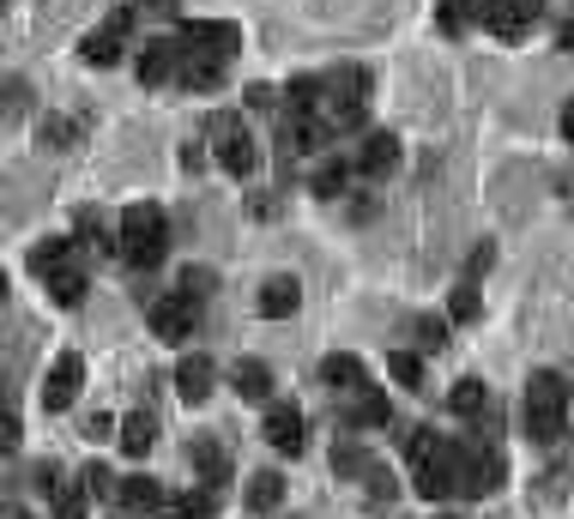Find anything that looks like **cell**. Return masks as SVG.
<instances>
[{
  "instance_id": "obj_1",
  "label": "cell",
  "mask_w": 574,
  "mask_h": 519,
  "mask_svg": "<svg viewBox=\"0 0 574 519\" xmlns=\"http://www.w3.org/2000/svg\"><path fill=\"white\" fill-rule=\"evenodd\" d=\"M164 248H170V224H164V212H157L152 200H133V206H121L116 260H128L133 273H152L157 260H164Z\"/></svg>"
},
{
  "instance_id": "obj_2",
  "label": "cell",
  "mask_w": 574,
  "mask_h": 519,
  "mask_svg": "<svg viewBox=\"0 0 574 519\" xmlns=\"http://www.w3.org/2000/svg\"><path fill=\"white\" fill-rule=\"evenodd\" d=\"M363 104H369V73L363 67H339V73L326 79V104L314 121L326 133H351V128H363Z\"/></svg>"
},
{
  "instance_id": "obj_3",
  "label": "cell",
  "mask_w": 574,
  "mask_h": 519,
  "mask_svg": "<svg viewBox=\"0 0 574 519\" xmlns=\"http://www.w3.org/2000/svg\"><path fill=\"white\" fill-rule=\"evenodd\" d=\"M509 478V459L483 442H454V483L459 495H490L497 483Z\"/></svg>"
},
{
  "instance_id": "obj_4",
  "label": "cell",
  "mask_w": 574,
  "mask_h": 519,
  "mask_svg": "<svg viewBox=\"0 0 574 519\" xmlns=\"http://www.w3.org/2000/svg\"><path fill=\"white\" fill-rule=\"evenodd\" d=\"M212 152H218V164L230 169V176H254V140L249 133H242V116H236V109H218V116H212Z\"/></svg>"
},
{
  "instance_id": "obj_5",
  "label": "cell",
  "mask_w": 574,
  "mask_h": 519,
  "mask_svg": "<svg viewBox=\"0 0 574 519\" xmlns=\"http://www.w3.org/2000/svg\"><path fill=\"white\" fill-rule=\"evenodd\" d=\"M145 321H152V333H157V338L182 345V338L200 326V302L188 297V290H170V297H157L152 309H145Z\"/></svg>"
},
{
  "instance_id": "obj_6",
  "label": "cell",
  "mask_w": 574,
  "mask_h": 519,
  "mask_svg": "<svg viewBox=\"0 0 574 519\" xmlns=\"http://www.w3.org/2000/svg\"><path fill=\"white\" fill-rule=\"evenodd\" d=\"M128 31H133V7H116V13L104 19V25L92 31V37L79 43V61H92V67H116L121 49H128Z\"/></svg>"
},
{
  "instance_id": "obj_7",
  "label": "cell",
  "mask_w": 574,
  "mask_h": 519,
  "mask_svg": "<svg viewBox=\"0 0 574 519\" xmlns=\"http://www.w3.org/2000/svg\"><path fill=\"white\" fill-rule=\"evenodd\" d=\"M182 67H188L182 37H157V43H145V55H140V85H152V92L182 85Z\"/></svg>"
},
{
  "instance_id": "obj_8",
  "label": "cell",
  "mask_w": 574,
  "mask_h": 519,
  "mask_svg": "<svg viewBox=\"0 0 574 519\" xmlns=\"http://www.w3.org/2000/svg\"><path fill=\"white\" fill-rule=\"evenodd\" d=\"M545 19V0H490V13H483V31L502 43H521L533 37V25Z\"/></svg>"
},
{
  "instance_id": "obj_9",
  "label": "cell",
  "mask_w": 574,
  "mask_h": 519,
  "mask_svg": "<svg viewBox=\"0 0 574 519\" xmlns=\"http://www.w3.org/2000/svg\"><path fill=\"white\" fill-rule=\"evenodd\" d=\"M176 37H182L188 55H218V61H236V49H242L236 25H224V19H188Z\"/></svg>"
},
{
  "instance_id": "obj_10",
  "label": "cell",
  "mask_w": 574,
  "mask_h": 519,
  "mask_svg": "<svg viewBox=\"0 0 574 519\" xmlns=\"http://www.w3.org/2000/svg\"><path fill=\"white\" fill-rule=\"evenodd\" d=\"M79 387H85V363H79L73 351H67V357H55L49 381H43V405H49V411H67V405L79 399Z\"/></svg>"
},
{
  "instance_id": "obj_11",
  "label": "cell",
  "mask_w": 574,
  "mask_h": 519,
  "mask_svg": "<svg viewBox=\"0 0 574 519\" xmlns=\"http://www.w3.org/2000/svg\"><path fill=\"white\" fill-rule=\"evenodd\" d=\"M351 169H357V176H369V182L393 176V169H399V140H393V133H369V140L357 145Z\"/></svg>"
},
{
  "instance_id": "obj_12",
  "label": "cell",
  "mask_w": 574,
  "mask_h": 519,
  "mask_svg": "<svg viewBox=\"0 0 574 519\" xmlns=\"http://www.w3.org/2000/svg\"><path fill=\"white\" fill-rule=\"evenodd\" d=\"M121 514H157L164 519V507H170V495H164V483L145 478V471H133V478H121Z\"/></svg>"
},
{
  "instance_id": "obj_13",
  "label": "cell",
  "mask_w": 574,
  "mask_h": 519,
  "mask_svg": "<svg viewBox=\"0 0 574 519\" xmlns=\"http://www.w3.org/2000/svg\"><path fill=\"white\" fill-rule=\"evenodd\" d=\"M25 266H31V273H37V278H43V285H49L55 273H67V266H79V242H73V236H49V242H37V248H31V254H25Z\"/></svg>"
},
{
  "instance_id": "obj_14",
  "label": "cell",
  "mask_w": 574,
  "mask_h": 519,
  "mask_svg": "<svg viewBox=\"0 0 574 519\" xmlns=\"http://www.w3.org/2000/svg\"><path fill=\"white\" fill-rule=\"evenodd\" d=\"M116 447H121L128 459H145V454L157 447V417H152V411H128V417L116 423Z\"/></svg>"
},
{
  "instance_id": "obj_15",
  "label": "cell",
  "mask_w": 574,
  "mask_h": 519,
  "mask_svg": "<svg viewBox=\"0 0 574 519\" xmlns=\"http://www.w3.org/2000/svg\"><path fill=\"white\" fill-rule=\"evenodd\" d=\"M266 447L302 454V411L297 405H266Z\"/></svg>"
},
{
  "instance_id": "obj_16",
  "label": "cell",
  "mask_w": 574,
  "mask_h": 519,
  "mask_svg": "<svg viewBox=\"0 0 574 519\" xmlns=\"http://www.w3.org/2000/svg\"><path fill=\"white\" fill-rule=\"evenodd\" d=\"M297 302H302V285H297V278H285V273H278V278H266V285H261L254 309H261L266 321H290V314H297Z\"/></svg>"
},
{
  "instance_id": "obj_17",
  "label": "cell",
  "mask_w": 574,
  "mask_h": 519,
  "mask_svg": "<svg viewBox=\"0 0 574 519\" xmlns=\"http://www.w3.org/2000/svg\"><path fill=\"white\" fill-rule=\"evenodd\" d=\"M212 381H218V369H212V357H182V363H176V387H182V399L188 405H206L212 399Z\"/></svg>"
},
{
  "instance_id": "obj_18",
  "label": "cell",
  "mask_w": 574,
  "mask_h": 519,
  "mask_svg": "<svg viewBox=\"0 0 574 519\" xmlns=\"http://www.w3.org/2000/svg\"><path fill=\"white\" fill-rule=\"evenodd\" d=\"M393 417V405H387V393L381 387H357L351 399H345V423L351 429H381Z\"/></svg>"
},
{
  "instance_id": "obj_19",
  "label": "cell",
  "mask_w": 574,
  "mask_h": 519,
  "mask_svg": "<svg viewBox=\"0 0 574 519\" xmlns=\"http://www.w3.org/2000/svg\"><path fill=\"white\" fill-rule=\"evenodd\" d=\"M483 13H490V0H435V25H442V37H466L471 25H483Z\"/></svg>"
},
{
  "instance_id": "obj_20",
  "label": "cell",
  "mask_w": 574,
  "mask_h": 519,
  "mask_svg": "<svg viewBox=\"0 0 574 519\" xmlns=\"http://www.w3.org/2000/svg\"><path fill=\"white\" fill-rule=\"evenodd\" d=\"M526 411H569V387H562L557 369H538L526 381Z\"/></svg>"
},
{
  "instance_id": "obj_21",
  "label": "cell",
  "mask_w": 574,
  "mask_h": 519,
  "mask_svg": "<svg viewBox=\"0 0 574 519\" xmlns=\"http://www.w3.org/2000/svg\"><path fill=\"white\" fill-rule=\"evenodd\" d=\"M194 471H200V490H224L230 483V454L206 435V442H194Z\"/></svg>"
},
{
  "instance_id": "obj_22",
  "label": "cell",
  "mask_w": 574,
  "mask_h": 519,
  "mask_svg": "<svg viewBox=\"0 0 574 519\" xmlns=\"http://www.w3.org/2000/svg\"><path fill=\"white\" fill-rule=\"evenodd\" d=\"M224 73H230V61H218V55H188L182 85H188V92H218Z\"/></svg>"
},
{
  "instance_id": "obj_23",
  "label": "cell",
  "mask_w": 574,
  "mask_h": 519,
  "mask_svg": "<svg viewBox=\"0 0 574 519\" xmlns=\"http://www.w3.org/2000/svg\"><path fill=\"white\" fill-rule=\"evenodd\" d=\"M526 435L538 447H569V411H526Z\"/></svg>"
},
{
  "instance_id": "obj_24",
  "label": "cell",
  "mask_w": 574,
  "mask_h": 519,
  "mask_svg": "<svg viewBox=\"0 0 574 519\" xmlns=\"http://www.w3.org/2000/svg\"><path fill=\"white\" fill-rule=\"evenodd\" d=\"M230 381H236V393H242L249 405H266V399H273V369H266V363H236Z\"/></svg>"
},
{
  "instance_id": "obj_25",
  "label": "cell",
  "mask_w": 574,
  "mask_h": 519,
  "mask_svg": "<svg viewBox=\"0 0 574 519\" xmlns=\"http://www.w3.org/2000/svg\"><path fill=\"white\" fill-rule=\"evenodd\" d=\"M351 176H357L351 164H339V157H326V164H321V169H314V176H309V188H314V194H321V200H339L345 188H351Z\"/></svg>"
},
{
  "instance_id": "obj_26",
  "label": "cell",
  "mask_w": 574,
  "mask_h": 519,
  "mask_svg": "<svg viewBox=\"0 0 574 519\" xmlns=\"http://www.w3.org/2000/svg\"><path fill=\"white\" fill-rule=\"evenodd\" d=\"M447 411H454V417H483V411H490V405H483V381L478 375L454 381V387H447Z\"/></svg>"
},
{
  "instance_id": "obj_27",
  "label": "cell",
  "mask_w": 574,
  "mask_h": 519,
  "mask_svg": "<svg viewBox=\"0 0 574 519\" xmlns=\"http://www.w3.org/2000/svg\"><path fill=\"white\" fill-rule=\"evenodd\" d=\"M85 290H92V278L79 273V266H67V273H55V278H49L55 309H79V302H85Z\"/></svg>"
},
{
  "instance_id": "obj_28",
  "label": "cell",
  "mask_w": 574,
  "mask_h": 519,
  "mask_svg": "<svg viewBox=\"0 0 574 519\" xmlns=\"http://www.w3.org/2000/svg\"><path fill=\"white\" fill-rule=\"evenodd\" d=\"M278 502H285V478H278V471H254L249 478V507L254 514H273Z\"/></svg>"
},
{
  "instance_id": "obj_29",
  "label": "cell",
  "mask_w": 574,
  "mask_h": 519,
  "mask_svg": "<svg viewBox=\"0 0 574 519\" xmlns=\"http://www.w3.org/2000/svg\"><path fill=\"white\" fill-rule=\"evenodd\" d=\"M79 483H85V495H92V502H121V483H116V471H109L104 459H92V466L79 471Z\"/></svg>"
},
{
  "instance_id": "obj_30",
  "label": "cell",
  "mask_w": 574,
  "mask_h": 519,
  "mask_svg": "<svg viewBox=\"0 0 574 519\" xmlns=\"http://www.w3.org/2000/svg\"><path fill=\"white\" fill-rule=\"evenodd\" d=\"M333 471H339V478H369V454L351 442V435L333 442Z\"/></svg>"
},
{
  "instance_id": "obj_31",
  "label": "cell",
  "mask_w": 574,
  "mask_h": 519,
  "mask_svg": "<svg viewBox=\"0 0 574 519\" xmlns=\"http://www.w3.org/2000/svg\"><path fill=\"white\" fill-rule=\"evenodd\" d=\"M321 375L333 381V387H345V399H351L357 387H369V381H363V363H357V357H326Z\"/></svg>"
},
{
  "instance_id": "obj_32",
  "label": "cell",
  "mask_w": 574,
  "mask_h": 519,
  "mask_svg": "<svg viewBox=\"0 0 574 519\" xmlns=\"http://www.w3.org/2000/svg\"><path fill=\"white\" fill-rule=\"evenodd\" d=\"M212 495L218 490H194V495H170L164 519H212Z\"/></svg>"
},
{
  "instance_id": "obj_33",
  "label": "cell",
  "mask_w": 574,
  "mask_h": 519,
  "mask_svg": "<svg viewBox=\"0 0 574 519\" xmlns=\"http://www.w3.org/2000/svg\"><path fill=\"white\" fill-rule=\"evenodd\" d=\"M447 314H454L459 326H471L483 314V302H478V285H471V278H459L454 285V297H447Z\"/></svg>"
},
{
  "instance_id": "obj_34",
  "label": "cell",
  "mask_w": 574,
  "mask_h": 519,
  "mask_svg": "<svg viewBox=\"0 0 574 519\" xmlns=\"http://www.w3.org/2000/svg\"><path fill=\"white\" fill-rule=\"evenodd\" d=\"M85 507H92L85 483H61V490H55V519H85Z\"/></svg>"
},
{
  "instance_id": "obj_35",
  "label": "cell",
  "mask_w": 574,
  "mask_h": 519,
  "mask_svg": "<svg viewBox=\"0 0 574 519\" xmlns=\"http://www.w3.org/2000/svg\"><path fill=\"white\" fill-rule=\"evenodd\" d=\"M393 381L418 393V387H423V357H418V351H393Z\"/></svg>"
},
{
  "instance_id": "obj_36",
  "label": "cell",
  "mask_w": 574,
  "mask_h": 519,
  "mask_svg": "<svg viewBox=\"0 0 574 519\" xmlns=\"http://www.w3.org/2000/svg\"><path fill=\"white\" fill-rule=\"evenodd\" d=\"M411 333H418V345H423V357H435V351H447V326H442V321H430V314H418V321H411Z\"/></svg>"
},
{
  "instance_id": "obj_37",
  "label": "cell",
  "mask_w": 574,
  "mask_h": 519,
  "mask_svg": "<svg viewBox=\"0 0 574 519\" xmlns=\"http://www.w3.org/2000/svg\"><path fill=\"white\" fill-rule=\"evenodd\" d=\"M242 104H249V116H273V109L285 104V92H273V85H249V92H242Z\"/></svg>"
},
{
  "instance_id": "obj_38",
  "label": "cell",
  "mask_w": 574,
  "mask_h": 519,
  "mask_svg": "<svg viewBox=\"0 0 574 519\" xmlns=\"http://www.w3.org/2000/svg\"><path fill=\"white\" fill-rule=\"evenodd\" d=\"M369 502H375V507H393V495H399V490H393V478H387V471H381V466H369Z\"/></svg>"
},
{
  "instance_id": "obj_39",
  "label": "cell",
  "mask_w": 574,
  "mask_h": 519,
  "mask_svg": "<svg viewBox=\"0 0 574 519\" xmlns=\"http://www.w3.org/2000/svg\"><path fill=\"white\" fill-rule=\"evenodd\" d=\"M490 254H497V248H490V242H478V248H471V273H466L471 285H478V278L490 273Z\"/></svg>"
},
{
  "instance_id": "obj_40",
  "label": "cell",
  "mask_w": 574,
  "mask_h": 519,
  "mask_svg": "<svg viewBox=\"0 0 574 519\" xmlns=\"http://www.w3.org/2000/svg\"><path fill=\"white\" fill-rule=\"evenodd\" d=\"M182 290H188V297H206V290H212V273H200V266H194V273H182Z\"/></svg>"
},
{
  "instance_id": "obj_41",
  "label": "cell",
  "mask_w": 574,
  "mask_h": 519,
  "mask_svg": "<svg viewBox=\"0 0 574 519\" xmlns=\"http://www.w3.org/2000/svg\"><path fill=\"white\" fill-rule=\"evenodd\" d=\"M79 133H85V121H55V128H49V140H79Z\"/></svg>"
},
{
  "instance_id": "obj_42",
  "label": "cell",
  "mask_w": 574,
  "mask_h": 519,
  "mask_svg": "<svg viewBox=\"0 0 574 519\" xmlns=\"http://www.w3.org/2000/svg\"><path fill=\"white\" fill-rule=\"evenodd\" d=\"M557 49L574 55V19H562V25H557Z\"/></svg>"
},
{
  "instance_id": "obj_43",
  "label": "cell",
  "mask_w": 574,
  "mask_h": 519,
  "mask_svg": "<svg viewBox=\"0 0 574 519\" xmlns=\"http://www.w3.org/2000/svg\"><path fill=\"white\" fill-rule=\"evenodd\" d=\"M562 140L574 145V97H569V104H562Z\"/></svg>"
},
{
  "instance_id": "obj_44",
  "label": "cell",
  "mask_w": 574,
  "mask_h": 519,
  "mask_svg": "<svg viewBox=\"0 0 574 519\" xmlns=\"http://www.w3.org/2000/svg\"><path fill=\"white\" fill-rule=\"evenodd\" d=\"M442 519H454V514H442Z\"/></svg>"
},
{
  "instance_id": "obj_45",
  "label": "cell",
  "mask_w": 574,
  "mask_h": 519,
  "mask_svg": "<svg viewBox=\"0 0 574 519\" xmlns=\"http://www.w3.org/2000/svg\"><path fill=\"white\" fill-rule=\"evenodd\" d=\"M116 519H121V514H116Z\"/></svg>"
}]
</instances>
